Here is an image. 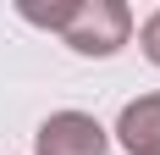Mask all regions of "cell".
Listing matches in <instances>:
<instances>
[{
  "label": "cell",
  "instance_id": "6da1fadb",
  "mask_svg": "<svg viewBox=\"0 0 160 155\" xmlns=\"http://www.w3.org/2000/svg\"><path fill=\"white\" fill-rule=\"evenodd\" d=\"M17 11L28 17L33 28L61 33L78 56H116V50L132 39V11L122 0H55V6L22 0Z\"/></svg>",
  "mask_w": 160,
  "mask_h": 155
},
{
  "label": "cell",
  "instance_id": "7a4b0ae2",
  "mask_svg": "<svg viewBox=\"0 0 160 155\" xmlns=\"http://www.w3.org/2000/svg\"><path fill=\"white\" fill-rule=\"evenodd\" d=\"M33 155H111V133L88 111H55L33 133Z\"/></svg>",
  "mask_w": 160,
  "mask_h": 155
},
{
  "label": "cell",
  "instance_id": "3957f363",
  "mask_svg": "<svg viewBox=\"0 0 160 155\" xmlns=\"http://www.w3.org/2000/svg\"><path fill=\"white\" fill-rule=\"evenodd\" d=\"M116 139L127 144V155H160V94H144L122 111Z\"/></svg>",
  "mask_w": 160,
  "mask_h": 155
},
{
  "label": "cell",
  "instance_id": "277c9868",
  "mask_svg": "<svg viewBox=\"0 0 160 155\" xmlns=\"http://www.w3.org/2000/svg\"><path fill=\"white\" fill-rule=\"evenodd\" d=\"M138 45H144V56H149V61H155V67H160V11H155V17H149L144 28H138Z\"/></svg>",
  "mask_w": 160,
  "mask_h": 155
}]
</instances>
